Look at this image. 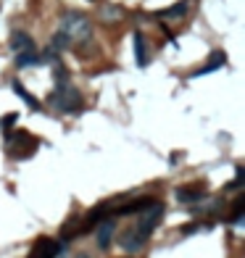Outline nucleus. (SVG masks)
Here are the masks:
<instances>
[{
	"label": "nucleus",
	"instance_id": "f257e3e1",
	"mask_svg": "<svg viewBox=\"0 0 245 258\" xmlns=\"http://www.w3.org/2000/svg\"><path fill=\"white\" fill-rule=\"evenodd\" d=\"M161 219H164V206H161V203L148 206L140 214V219H137V224L132 226V229H127L124 234H121V248L129 250V253L140 250L145 242H148V237L153 234V229L161 224Z\"/></svg>",
	"mask_w": 245,
	"mask_h": 258
},
{
	"label": "nucleus",
	"instance_id": "f03ea898",
	"mask_svg": "<svg viewBox=\"0 0 245 258\" xmlns=\"http://www.w3.org/2000/svg\"><path fill=\"white\" fill-rule=\"evenodd\" d=\"M61 34L71 42H87L93 37V21H90L85 13H76V11H69L64 19H61Z\"/></svg>",
	"mask_w": 245,
	"mask_h": 258
},
{
	"label": "nucleus",
	"instance_id": "7ed1b4c3",
	"mask_svg": "<svg viewBox=\"0 0 245 258\" xmlns=\"http://www.w3.org/2000/svg\"><path fill=\"white\" fill-rule=\"evenodd\" d=\"M50 105L64 113H74L82 105V95L76 93V87H71L69 82H56V90L50 95Z\"/></svg>",
	"mask_w": 245,
	"mask_h": 258
},
{
	"label": "nucleus",
	"instance_id": "20e7f679",
	"mask_svg": "<svg viewBox=\"0 0 245 258\" xmlns=\"http://www.w3.org/2000/svg\"><path fill=\"white\" fill-rule=\"evenodd\" d=\"M11 50L16 53V56H19V53H27V50H35V40L27 32L16 29V32L11 34Z\"/></svg>",
	"mask_w": 245,
	"mask_h": 258
},
{
	"label": "nucleus",
	"instance_id": "39448f33",
	"mask_svg": "<svg viewBox=\"0 0 245 258\" xmlns=\"http://www.w3.org/2000/svg\"><path fill=\"white\" fill-rule=\"evenodd\" d=\"M224 64H227V53H224V50H213V53H211V58H209V64H206L203 69L193 71V79H195V77H203V74L216 71V69H221Z\"/></svg>",
	"mask_w": 245,
	"mask_h": 258
},
{
	"label": "nucleus",
	"instance_id": "423d86ee",
	"mask_svg": "<svg viewBox=\"0 0 245 258\" xmlns=\"http://www.w3.org/2000/svg\"><path fill=\"white\" fill-rule=\"evenodd\" d=\"M113 232H116V222L113 219H108V222H103V224H98V248L105 250L111 245V240H113Z\"/></svg>",
	"mask_w": 245,
	"mask_h": 258
},
{
	"label": "nucleus",
	"instance_id": "0eeeda50",
	"mask_svg": "<svg viewBox=\"0 0 245 258\" xmlns=\"http://www.w3.org/2000/svg\"><path fill=\"white\" fill-rule=\"evenodd\" d=\"M135 61L140 69L148 66V42H145V34L142 32H135Z\"/></svg>",
	"mask_w": 245,
	"mask_h": 258
},
{
	"label": "nucleus",
	"instance_id": "6e6552de",
	"mask_svg": "<svg viewBox=\"0 0 245 258\" xmlns=\"http://www.w3.org/2000/svg\"><path fill=\"white\" fill-rule=\"evenodd\" d=\"M190 8V3L187 0H179V3H174L172 8H166V11H158V19H179V16H185Z\"/></svg>",
	"mask_w": 245,
	"mask_h": 258
},
{
	"label": "nucleus",
	"instance_id": "1a4fd4ad",
	"mask_svg": "<svg viewBox=\"0 0 245 258\" xmlns=\"http://www.w3.org/2000/svg\"><path fill=\"white\" fill-rule=\"evenodd\" d=\"M11 90H13V93H16V95L21 97V100H24V103L29 105V108H35V111L40 108V100H37V97H32V95H29L27 90H24V85H21L19 79H13V82H11Z\"/></svg>",
	"mask_w": 245,
	"mask_h": 258
},
{
	"label": "nucleus",
	"instance_id": "9d476101",
	"mask_svg": "<svg viewBox=\"0 0 245 258\" xmlns=\"http://www.w3.org/2000/svg\"><path fill=\"white\" fill-rule=\"evenodd\" d=\"M177 198H179L182 203H195V200H203V198H206V190L182 187V190H177Z\"/></svg>",
	"mask_w": 245,
	"mask_h": 258
},
{
	"label": "nucleus",
	"instance_id": "9b49d317",
	"mask_svg": "<svg viewBox=\"0 0 245 258\" xmlns=\"http://www.w3.org/2000/svg\"><path fill=\"white\" fill-rule=\"evenodd\" d=\"M37 64H40V56H37V50H27V53H19V56H16V66H19V69L37 66Z\"/></svg>",
	"mask_w": 245,
	"mask_h": 258
},
{
	"label": "nucleus",
	"instance_id": "f8f14e48",
	"mask_svg": "<svg viewBox=\"0 0 245 258\" xmlns=\"http://www.w3.org/2000/svg\"><path fill=\"white\" fill-rule=\"evenodd\" d=\"M153 198H142V200H135V203H129V206H124V208H119V214L121 216H127V214H137L140 208H148V206H153Z\"/></svg>",
	"mask_w": 245,
	"mask_h": 258
},
{
	"label": "nucleus",
	"instance_id": "ddd939ff",
	"mask_svg": "<svg viewBox=\"0 0 245 258\" xmlns=\"http://www.w3.org/2000/svg\"><path fill=\"white\" fill-rule=\"evenodd\" d=\"M243 219V198L235 203V208H232V222H240Z\"/></svg>",
	"mask_w": 245,
	"mask_h": 258
},
{
	"label": "nucleus",
	"instance_id": "4468645a",
	"mask_svg": "<svg viewBox=\"0 0 245 258\" xmlns=\"http://www.w3.org/2000/svg\"><path fill=\"white\" fill-rule=\"evenodd\" d=\"M5 129H8V124H16V113H8V116H3V121H0Z\"/></svg>",
	"mask_w": 245,
	"mask_h": 258
},
{
	"label": "nucleus",
	"instance_id": "2eb2a0df",
	"mask_svg": "<svg viewBox=\"0 0 245 258\" xmlns=\"http://www.w3.org/2000/svg\"><path fill=\"white\" fill-rule=\"evenodd\" d=\"M76 258H90L87 253H76Z\"/></svg>",
	"mask_w": 245,
	"mask_h": 258
}]
</instances>
